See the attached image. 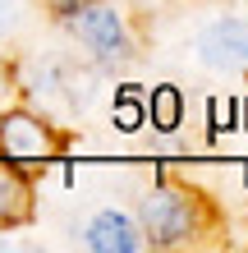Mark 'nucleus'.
Returning <instances> with one entry per match:
<instances>
[{"mask_svg": "<svg viewBox=\"0 0 248 253\" xmlns=\"http://www.w3.org/2000/svg\"><path fill=\"white\" fill-rule=\"evenodd\" d=\"M9 23H14V14H9V5H5V0H0V33H5Z\"/></svg>", "mask_w": 248, "mask_h": 253, "instance_id": "10", "label": "nucleus"}, {"mask_svg": "<svg viewBox=\"0 0 248 253\" xmlns=\"http://www.w3.org/2000/svg\"><path fill=\"white\" fill-rule=\"evenodd\" d=\"M198 55L207 65H221V69L248 65V19H216L212 28H202Z\"/></svg>", "mask_w": 248, "mask_h": 253, "instance_id": "3", "label": "nucleus"}, {"mask_svg": "<svg viewBox=\"0 0 248 253\" xmlns=\"http://www.w3.org/2000/svg\"><path fill=\"white\" fill-rule=\"evenodd\" d=\"M147 111H152V125L170 133L175 125H179V115H184L179 87H170V83H166V87H156V92H152V106H147Z\"/></svg>", "mask_w": 248, "mask_h": 253, "instance_id": "7", "label": "nucleus"}, {"mask_svg": "<svg viewBox=\"0 0 248 253\" xmlns=\"http://www.w3.org/2000/svg\"><path fill=\"white\" fill-rule=\"evenodd\" d=\"M51 5V14H60V19H74L78 9H87V5H97V0H46Z\"/></svg>", "mask_w": 248, "mask_h": 253, "instance_id": "9", "label": "nucleus"}, {"mask_svg": "<svg viewBox=\"0 0 248 253\" xmlns=\"http://www.w3.org/2000/svg\"><path fill=\"white\" fill-rule=\"evenodd\" d=\"M87 249H97V253H134V249H142V235H138V226L129 216L101 212L87 226Z\"/></svg>", "mask_w": 248, "mask_h": 253, "instance_id": "5", "label": "nucleus"}, {"mask_svg": "<svg viewBox=\"0 0 248 253\" xmlns=\"http://www.w3.org/2000/svg\"><path fill=\"white\" fill-rule=\"evenodd\" d=\"M115 125H120V129H138V125H142V106L134 101V92L115 106Z\"/></svg>", "mask_w": 248, "mask_h": 253, "instance_id": "8", "label": "nucleus"}, {"mask_svg": "<svg viewBox=\"0 0 248 253\" xmlns=\"http://www.w3.org/2000/svg\"><path fill=\"white\" fill-rule=\"evenodd\" d=\"M142 230H147L152 244H184L188 235L198 230V207L188 193L179 189H152L147 198H142Z\"/></svg>", "mask_w": 248, "mask_h": 253, "instance_id": "1", "label": "nucleus"}, {"mask_svg": "<svg viewBox=\"0 0 248 253\" xmlns=\"http://www.w3.org/2000/svg\"><path fill=\"white\" fill-rule=\"evenodd\" d=\"M28 216H33V189H28V180L0 157V221H5V226H19Z\"/></svg>", "mask_w": 248, "mask_h": 253, "instance_id": "6", "label": "nucleus"}, {"mask_svg": "<svg viewBox=\"0 0 248 253\" xmlns=\"http://www.w3.org/2000/svg\"><path fill=\"white\" fill-rule=\"evenodd\" d=\"M0 143H5L9 157H51L55 152L51 129L41 120H33V115H23V111H14V115L0 120Z\"/></svg>", "mask_w": 248, "mask_h": 253, "instance_id": "4", "label": "nucleus"}, {"mask_svg": "<svg viewBox=\"0 0 248 253\" xmlns=\"http://www.w3.org/2000/svg\"><path fill=\"white\" fill-rule=\"evenodd\" d=\"M74 33L87 51L97 55V60H129L134 55V46H129V33H124V23H120V14L115 9H101V5H87L74 14Z\"/></svg>", "mask_w": 248, "mask_h": 253, "instance_id": "2", "label": "nucleus"}]
</instances>
